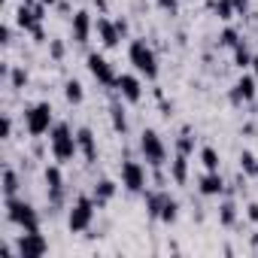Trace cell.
Masks as SVG:
<instances>
[{"label":"cell","instance_id":"obj_38","mask_svg":"<svg viewBox=\"0 0 258 258\" xmlns=\"http://www.w3.org/2000/svg\"><path fill=\"white\" fill-rule=\"evenodd\" d=\"M158 7L167 10V13H176V0H158Z\"/></svg>","mask_w":258,"mask_h":258},{"label":"cell","instance_id":"obj_29","mask_svg":"<svg viewBox=\"0 0 258 258\" xmlns=\"http://www.w3.org/2000/svg\"><path fill=\"white\" fill-rule=\"evenodd\" d=\"M255 161H258V155H252L249 149H243V152H240V170H243V173L255 176Z\"/></svg>","mask_w":258,"mask_h":258},{"label":"cell","instance_id":"obj_17","mask_svg":"<svg viewBox=\"0 0 258 258\" xmlns=\"http://www.w3.org/2000/svg\"><path fill=\"white\" fill-rule=\"evenodd\" d=\"M16 25H19L22 31H34V28L40 25V19H37V13H34V7L28 4V0L16 10Z\"/></svg>","mask_w":258,"mask_h":258},{"label":"cell","instance_id":"obj_26","mask_svg":"<svg viewBox=\"0 0 258 258\" xmlns=\"http://www.w3.org/2000/svg\"><path fill=\"white\" fill-rule=\"evenodd\" d=\"M19 188H22V185H19V173H16L13 167H7V170H4V195L13 198V195H19Z\"/></svg>","mask_w":258,"mask_h":258},{"label":"cell","instance_id":"obj_10","mask_svg":"<svg viewBox=\"0 0 258 258\" xmlns=\"http://www.w3.org/2000/svg\"><path fill=\"white\" fill-rule=\"evenodd\" d=\"M115 91H118L127 103H140V97H143V85H140V79L131 76V73H121V76L115 79Z\"/></svg>","mask_w":258,"mask_h":258},{"label":"cell","instance_id":"obj_4","mask_svg":"<svg viewBox=\"0 0 258 258\" xmlns=\"http://www.w3.org/2000/svg\"><path fill=\"white\" fill-rule=\"evenodd\" d=\"M140 152H143V158H146L152 167H161V164L167 161V146H164L161 134L152 131V127H146V131L140 134Z\"/></svg>","mask_w":258,"mask_h":258},{"label":"cell","instance_id":"obj_23","mask_svg":"<svg viewBox=\"0 0 258 258\" xmlns=\"http://www.w3.org/2000/svg\"><path fill=\"white\" fill-rule=\"evenodd\" d=\"M252 55H255V52H249V46H246L243 40H240V43L234 46V64H237L240 70H246V67H252Z\"/></svg>","mask_w":258,"mask_h":258},{"label":"cell","instance_id":"obj_27","mask_svg":"<svg viewBox=\"0 0 258 258\" xmlns=\"http://www.w3.org/2000/svg\"><path fill=\"white\" fill-rule=\"evenodd\" d=\"M219 222H222L225 228H231V225L237 222V204H234V201H225V204L219 207Z\"/></svg>","mask_w":258,"mask_h":258},{"label":"cell","instance_id":"obj_28","mask_svg":"<svg viewBox=\"0 0 258 258\" xmlns=\"http://www.w3.org/2000/svg\"><path fill=\"white\" fill-rule=\"evenodd\" d=\"M201 164H204L207 170H219L222 158H219V152H216L213 146H204V149H201Z\"/></svg>","mask_w":258,"mask_h":258},{"label":"cell","instance_id":"obj_40","mask_svg":"<svg viewBox=\"0 0 258 258\" xmlns=\"http://www.w3.org/2000/svg\"><path fill=\"white\" fill-rule=\"evenodd\" d=\"M13 134V121L10 118H4V137H10Z\"/></svg>","mask_w":258,"mask_h":258},{"label":"cell","instance_id":"obj_41","mask_svg":"<svg viewBox=\"0 0 258 258\" xmlns=\"http://www.w3.org/2000/svg\"><path fill=\"white\" fill-rule=\"evenodd\" d=\"M252 70H255V76H258V52L252 55Z\"/></svg>","mask_w":258,"mask_h":258},{"label":"cell","instance_id":"obj_2","mask_svg":"<svg viewBox=\"0 0 258 258\" xmlns=\"http://www.w3.org/2000/svg\"><path fill=\"white\" fill-rule=\"evenodd\" d=\"M127 58H131V64L137 67V73H143L146 79L158 76V58H155V52H152V46L146 40H134L131 49H127Z\"/></svg>","mask_w":258,"mask_h":258},{"label":"cell","instance_id":"obj_15","mask_svg":"<svg viewBox=\"0 0 258 258\" xmlns=\"http://www.w3.org/2000/svg\"><path fill=\"white\" fill-rule=\"evenodd\" d=\"M46 185H49L52 204H58L61 195H64V176H61V167H58V164H49V167H46Z\"/></svg>","mask_w":258,"mask_h":258},{"label":"cell","instance_id":"obj_13","mask_svg":"<svg viewBox=\"0 0 258 258\" xmlns=\"http://www.w3.org/2000/svg\"><path fill=\"white\" fill-rule=\"evenodd\" d=\"M76 146H79V152H82V158L88 164L97 161V140L91 134V127H79V131H76Z\"/></svg>","mask_w":258,"mask_h":258},{"label":"cell","instance_id":"obj_5","mask_svg":"<svg viewBox=\"0 0 258 258\" xmlns=\"http://www.w3.org/2000/svg\"><path fill=\"white\" fill-rule=\"evenodd\" d=\"M25 124H28V134L34 137H43L46 131H52V103H34L28 112H25Z\"/></svg>","mask_w":258,"mask_h":258},{"label":"cell","instance_id":"obj_33","mask_svg":"<svg viewBox=\"0 0 258 258\" xmlns=\"http://www.w3.org/2000/svg\"><path fill=\"white\" fill-rule=\"evenodd\" d=\"M49 52H52L55 61H61V58H64V43H61V40H49Z\"/></svg>","mask_w":258,"mask_h":258},{"label":"cell","instance_id":"obj_30","mask_svg":"<svg viewBox=\"0 0 258 258\" xmlns=\"http://www.w3.org/2000/svg\"><path fill=\"white\" fill-rule=\"evenodd\" d=\"M240 43V34L234 31V28H225L222 34H219V46H228V49H234Z\"/></svg>","mask_w":258,"mask_h":258},{"label":"cell","instance_id":"obj_32","mask_svg":"<svg viewBox=\"0 0 258 258\" xmlns=\"http://www.w3.org/2000/svg\"><path fill=\"white\" fill-rule=\"evenodd\" d=\"M10 82H13V88H25V85H28V73H25L22 67H13V73H10Z\"/></svg>","mask_w":258,"mask_h":258},{"label":"cell","instance_id":"obj_11","mask_svg":"<svg viewBox=\"0 0 258 258\" xmlns=\"http://www.w3.org/2000/svg\"><path fill=\"white\" fill-rule=\"evenodd\" d=\"M91 28H94V22H91V13H88V10H76V13H73V25H70L73 43H88V37H91Z\"/></svg>","mask_w":258,"mask_h":258},{"label":"cell","instance_id":"obj_16","mask_svg":"<svg viewBox=\"0 0 258 258\" xmlns=\"http://www.w3.org/2000/svg\"><path fill=\"white\" fill-rule=\"evenodd\" d=\"M252 97H255V76H240L237 85H234V91H231V100L234 103H246Z\"/></svg>","mask_w":258,"mask_h":258},{"label":"cell","instance_id":"obj_42","mask_svg":"<svg viewBox=\"0 0 258 258\" xmlns=\"http://www.w3.org/2000/svg\"><path fill=\"white\" fill-rule=\"evenodd\" d=\"M40 4H46V7H58V0H40Z\"/></svg>","mask_w":258,"mask_h":258},{"label":"cell","instance_id":"obj_39","mask_svg":"<svg viewBox=\"0 0 258 258\" xmlns=\"http://www.w3.org/2000/svg\"><path fill=\"white\" fill-rule=\"evenodd\" d=\"M115 28H118V34H121V37L127 34V22H124V19H115Z\"/></svg>","mask_w":258,"mask_h":258},{"label":"cell","instance_id":"obj_25","mask_svg":"<svg viewBox=\"0 0 258 258\" xmlns=\"http://www.w3.org/2000/svg\"><path fill=\"white\" fill-rule=\"evenodd\" d=\"M158 219H161L164 225H173V222L179 219V204H176L170 195H167V201H164V207H161V216H158Z\"/></svg>","mask_w":258,"mask_h":258},{"label":"cell","instance_id":"obj_31","mask_svg":"<svg viewBox=\"0 0 258 258\" xmlns=\"http://www.w3.org/2000/svg\"><path fill=\"white\" fill-rule=\"evenodd\" d=\"M176 152H182V155H191L195 152V137L188 131H182V137L176 140Z\"/></svg>","mask_w":258,"mask_h":258},{"label":"cell","instance_id":"obj_6","mask_svg":"<svg viewBox=\"0 0 258 258\" xmlns=\"http://www.w3.org/2000/svg\"><path fill=\"white\" fill-rule=\"evenodd\" d=\"M94 210H97V204H94V198H79L76 204H73V210H70V219H67V225H70V231H85L88 225H91V219H94Z\"/></svg>","mask_w":258,"mask_h":258},{"label":"cell","instance_id":"obj_8","mask_svg":"<svg viewBox=\"0 0 258 258\" xmlns=\"http://www.w3.org/2000/svg\"><path fill=\"white\" fill-rule=\"evenodd\" d=\"M88 73L100 82V85H106V88H115V70H112V64L103 58V55H97V52H91L88 55Z\"/></svg>","mask_w":258,"mask_h":258},{"label":"cell","instance_id":"obj_19","mask_svg":"<svg viewBox=\"0 0 258 258\" xmlns=\"http://www.w3.org/2000/svg\"><path fill=\"white\" fill-rule=\"evenodd\" d=\"M112 195H115V182H112V179H100V182L94 185V195H91V198H94L97 207H103L106 201H112Z\"/></svg>","mask_w":258,"mask_h":258},{"label":"cell","instance_id":"obj_43","mask_svg":"<svg viewBox=\"0 0 258 258\" xmlns=\"http://www.w3.org/2000/svg\"><path fill=\"white\" fill-rule=\"evenodd\" d=\"M255 179H258V161H255Z\"/></svg>","mask_w":258,"mask_h":258},{"label":"cell","instance_id":"obj_20","mask_svg":"<svg viewBox=\"0 0 258 258\" xmlns=\"http://www.w3.org/2000/svg\"><path fill=\"white\" fill-rule=\"evenodd\" d=\"M109 118H112V131H118V134H124V131H127V118H124V106H121L118 100H112V103H109Z\"/></svg>","mask_w":258,"mask_h":258},{"label":"cell","instance_id":"obj_12","mask_svg":"<svg viewBox=\"0 0 258 258\" xmlns=\"http://www.w3.org/2000/svg\"><path fill=\"white\" fill-rule=\"evenodd\" d=\"M198 191H201L204 198H219V195L225 191V179H222V173H219V170H207V173L198 179Z\"/></svg>","mask_w":258,"mask_h":258},{"label":"cell","instance_id":"obj_24","mask_svg":"<svg viewBox=\"0 0 258 258\" xmlns=\"http://www.w3.org/2000/svg\"><path fill=\"white\" fill-rule=\"evenodd\" d=\"M210 7H213V13H216L222 22H231V19L237 16V13H234V0H213Z\"/></svg>","mask_w":258,"mask_h":258},{"label":"cell","instance_id":"obj_35","mask_svg":"<svg viewBox=\"0 0 258 258\" xmlns=\"http://www.w3.org/2000/svg\"><path fill=\"white\" fill-rule=\"evenodd\" d=\"M246 219L258 225V204H249V207H246Z\"/></svg>","mask_w":258,"mask_h":258},{"label":"cell","instance_id":"obj_37","mask_svg":"<svg viewBox=\"0 0 258 258\" xmlns=\"http://www.w3.org/2000/svg\"><path fill=\"white\" fill-rule=\"evenodd\" d=\"M31 34H34V40H37V43H46V31H43V25H37Z\"/></svg>","mask_w":258,"mask_h":258},{"label":"cell","instance_id":"obj_21","mask_svg":"<svg viewBox=\"0 0 258 258\" xmlns=\"http://www.w3.org/2000/svg\"><path fill=\"white\" fill-rule=\"evenodd\" d=\"M64 97H67V103H82V100H85L82 82H79V79H67V82H64Z\"/></svg>","mask_w":258,"mask_h":258},{"label":"cell","instance_id":"obj_34","mask_svg":"<svg viewBox=\"0 0 258 258\" xmlns=\"http://www.w3.org/2000/svg\"><path fill=\"white\" fill-rule=\"evenodd\" d=\"M0 43H4V46H10V43H13V28H10V25L0 28Z\"/></svg>","mask_w":258,"mask_h":258},{"label":"cell","instance_id":"obj_3","mask_svg":"<svg viewBox=\"0 0 258 258\" xmlns=\"http://www.w3.org/2000/svg\"><path fill=\"white\" fill-rule=\"evenodd\" d=\"M7 219L13 222V225H19L22 231H34V228H40V216H37V210L28 204V201H22V198H7Z\"/></svg>","mask_w":258,"mask_h":258},{"label":"cell","instance_id":"obj_9","mask_svg":"<svg viewBox=\"0 0 258 258\" xmlns=\"http://www.w3.org/2000/svg\"><path fill=\"white\" fill-rule=\"evenodd\" d=\"M121 185L127 188V191H143L146 188V167L140 164V161H124L121 164Z\"/></svg>","mask_w":258,"mask_h":258},{"label":"cell","instance_id":"obj_36","mask_svg":"<svg viewBox=\"0 0 258 258\" xmlns=\"http://www.w3.org/2000/svg\"><path fill=\"white\" fill-rule=\"evenodd\" d=\"M246 10H249V0H234V13L237 16H246Z\"/></svg>","mask_w":258,"mask_h":258},{"label":"cell","instance_id":"obj_18","mask_svg":"<svg viewBox=\"0 0 258 258\" xmlns=\"http://www.w3.org/2000/svg\"><path fill=\"white\" fill-rule=\"evenodd\" d=\"M170 176H173L176 185H185L188 182V155L176 152V158L170 161Z\"/></svg>","mask_w":258,"mask_h":258},{"label":"cell","instance_id":"obj_7","mask_svg":"<svg viewBox=\"0 0 258 258\" xmlns=\"http://www.w3.org/2000/svg\"><path fill=\"white\" fill-rule=\"evenodd\" d=\"M19 255L22 258H40V255H46L49 252V240L40 234V228H34V231H25L22 237H19Z\"/></svg>","mask_w":258,"mask_h":258},{"label":"cell","instance_id":"obj_22","mask_svg":"<svg viewBox=\"0 0 258 258\" xmlns=\"http://www.w3.org/2000/svg\"><path fill=\"white\" fill-rule=\"evenodd\" d=\"M164 201H167V191H149V195H146V210H149V216H152V219H158V216H161Z\"/></svg>","mask_w":258,"mask_h":258},{"label":"cell","instance_id":"obj_14","mask_svg":"<svg viewBox=\"0 0 258 258\" xmlns=\"http://www.w3.org/2000/svg\"><path fill=\"white\" fill-rule=\"evenodd\" d=\"M94 28H97V34H100V43H103L106 49H115V46H118L121 34H118L115 22H109V19H97V22H94Z\"/></svg>","mask_w":258,"mask_h":258},{"label":"cell","instance_id":"obj_1","mask_svg":"<svg viewBox=\"0 0 258 258\" xmlns=\"http://www.w3.org/2000/svg\"><path fill=\"white\" fill-rule=\"evenodd\" d=\"M49 146H52L55 161H61V164L73 161V155L79 152V146H76V134L70 131V124H67V121L52 124V131H49Z\"/></svg>","mask_w":258,"mask_h":258}]
</instances>
